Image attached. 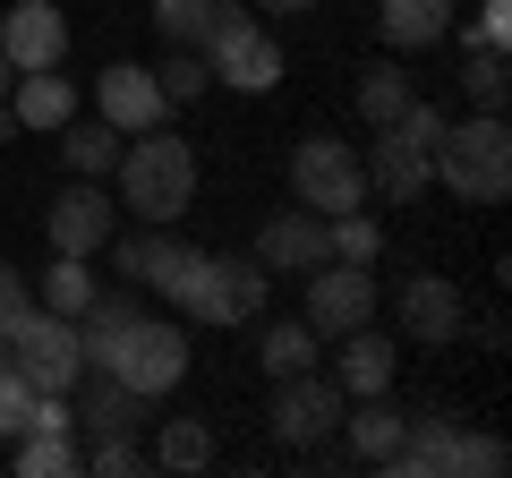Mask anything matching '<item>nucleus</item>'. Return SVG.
<instances>
[{"label": "nucleus", "mask_w": 512, "mask_h": 478, "mask_svg": "<svg viewBox=\"0 0 512 478\" xmlns=\"http://www.w3.org/2000/svg\"><path fill=\"white\" fill-rule=\"evenodd\" d=\"M9 77H18V69H9V60H0V94H9Z\"/></svg>", "instance_id": "58836bf2"}, {"label": "nucleus", "mask_w": 512, "mask_h": 478, "mask_svg": "<svg viewBox=\"0 0 512 478\" xmlns=\"http://www.w3.org/2000/svg\"><path fill=\"white\" fill-rule=\"evenodd\" d=\"M359 171H367V197H393V205H419L427 188H436L427 146H419V137H402V129H367Z\"/></svg>", "instance_id": "ddd939ff"}, {"label": "nucleus", "mask_w": 512, "mask_h": 478, "mask_svg": "<svg viewBox=\"0 0 512 478\" xmlns=\"http://www.w3.org/2000/svg\"><path fill=\"white\" fill-rule=\"evenodd\" d=\"M325 248H333V257H342V265H376L384 231H376V222H367V214H333V222H325Z\"/></svg>", "instance_id": "2f4dec72"}, {"label": "nucleus", "mask_w": 512, "mask_h": 478, "mask_svg": "<svg viewBox=\"0 0 512 478\" xmlns=\"http://www.w3.org/2000/svg\"><path fill=\"white\" fill-rule=\"evenodd\" d=\"M111 171H120V205H128V214H146V222L188 214V197H197V146L171 137V129H137Z\"/></svg>", "instance_id": "f03ea898"}, {"label": "nucleus", "mask_w": 512, "mask_h": 478, "mask_svg": "<svg viewBox=\"0 0 512 478\" xmlns=\"http://www.w3.org/2000/svg\"><path fill=\"white\" fill-rule=\"evenodd\" d=\"M265 18H308V9H325V0H256Z\"/></svg>", "instance_id": "4c0bfd02"}, {"label": "nucleus", "mask_w": 512, "mask_h": 478, "mask_svg": "<svg viewBox=\"0 0 512 478\" xmlns=\"http://www.w3.org/2000/svg\"><path fill=\"white\" fill-rule=\"evenodd\" d=\"M26 308H35V291H26V274H18V265H0V342H9V325H18Z\"/></svg>", "instance_id": "f704fd0d"}, {"label": "nucleus", "mask_w": 512, "mask_h": 478, "mask_svg": "<svg viewBox=\"0 0 512 478\" xmlns=\"http://www.w3.org/2000/svg\"><path fill=\"white\" fill-rule=\"evenodd\" d=\"M94 257H52V274H43V291H35V308H52V316H86L94 308Z\"/></svg>", "instance_id": "393cba45"}, {"label": "nucleus", "mask_w": 512, "mask_h": 478, "mask_svg": "<svg viewBox=\"0 0 512 478\" xmlns=\"http://www.w3.org/2000/svg\"><path fill=\"white\" fill-rule=\"evenodd\" d=\"M453 9L461 0H376V26L393 52H427V43L453 35Z\"/></svg>", "instance_id": "a211bd4d"}, {"label": "nucleus", "mask_w": 512, "mask_h": 478, "mask_svg": "<svg viewBox=\"0 0 512 478\" xmlns=\"http://www.w3.org/2000/svg\"><path fill=\"white\" fill-rule=\"evenodd\" d=\"M308 282V325H316V342H342V333H359V325H376V274L367 265H342V257H325L316 274H299Z\"/></svg>", "instance_id": "1a4fd4ad"}, {"label": "nucleus", "mask_w": 512, "mask_h": 478, "mask_svg": "<svg viewBox=\"0 0 512 478\" xmlns=\"http://www.w3.org/2000/svg\"><path fill=\"white\" fill-rule=\"evenodd\" d=\"M205 26H214V0H154V35L163 43H188V52H197Z\"/></svg>", "instance_id": "7c9ffc66"}, {"label": "nucleus", "mask_w": 512, "mask_h": 478, "mask_svg": "<svg viewBox=\"0 0 512 478\" xmlns=\"http://www.w3.org/2000/svg\"><path fill=\"white\" fill-rule=\"evenodd\" d=\"M0 60L9 69H60L69 60V9L60 0H18L9 18H0Z\"/></svg>", "instance_id": "9b49d317"}, {"label": "nucleus", "mask_w": 512, "mask_h": 478, "mask_svg": "<svg viewBox=\"0 0 512 478\" xmlns=\"http://www.w3.org/2000/svg\"><path fill=\"white\" fill-rule=\"evenodd\" d=\"M154 86H163V103H197V94H214V69H205V52L171 43V60L154 69Z\"/></svg>", "instance_id": "c85d7f7f"}, {"label": "nucleus", "mask_w": 512, "mask_h": 478, "mask_svg": "<svg viewBox=\"0 0 512 478\" xmlns=\"http://www.w3.org/2000/svg\"><path fill=\"white\" fill-rule=\"evenodd\" d=\"M512 43V0H487L478 9V52H504Z\"/></svg>", "instance_id": "e433bc0d"}, {"label": "nucleus", "mask_w": 512, "mask_h": 478, "mask_svg": "<svg viewBox=\"0 0 512 478\" xmlns=\"http://www.w3.org/2000/svg\"><path fill=\"white\" fill-rule=\"evenodd\" d=\"M86 470H94V478H137V470H154V453H146L137 436H103V444L86 453Z\"/></svg>", "instance_id": "473e14b6"}, {"label": "nucleus", "mask_w": 512, "mask_h": 478, "mask_svg": "<svg viewBox=\"0 0 512 478\" xmlns=\"http://www.w3.org/2000/svg\"><path fill=\"white\" fill-rule=\"evenodd\" d=\"M214 461V436H205L197 419H163V436H154V470H205Z\"/></svg>", "instance_id": "bb28decb"}, {"label": "nucleus", "mask_w": 512, "mask_h": 478, "mask_svg": "<svg viewBox=\"0 0 512 478\" xmlns=\"http://www.w3.org/2000/svg\"><path fill=\"white\" fill-rule=\"evenodd\" d=\"M342 410H350V393L333 385L325 368H299V376H274V402H265V427H274V444L308 453V444L342 436Z\"/></svg>", "instance_id": "6e6552de"}, {"label": "nucleus", "mask_w": 512, "mask_h": 478, "mask_svg": "<svg viewBox=\"0 0 512 478\" xmlns=\"http://www.w3.org/2000/svg\"><path fill=\"white\" fill-rule=\"evenodd\" d=\"M171 308H188L197 325H248L265 308V265L256 257H188V274L171 282Z\"/></svg>", "instance_id": "39448f33"}, {"label": "nucleus", "mask_w": 512, "mask_h": 478, "mask_svg": "<svg viewBox=\"0 0 512 478\" xmlns=\"http://www.w3.org/2000/svg\"><path fill=\"white\" fill-rule=\"evenodd\" d=\"M393 129H402V137H419V146H436V137H444V111L410 94V111H402V120H393Z\"/></svg>", "instance_id": "c9c22d12"}, {"label": "nucleus", "mask_w": 512, "mask_h": 478, "mask_svg": "<svg viewBox=\"0 0 512 478\" xmlns=\"http://www.w3.org/2000/svg\"><path fill=\"white\" fill-rule=\"evenodd\" d=\"M512 470V444L487 436V427H461L453 436V478H504Z\"/></svg>", "instance_id": "cd10ccee"}, {"label": "nucleus", "mask_w": 512, "mask_h": 478, "mask_svg": "<svg viewBox=\"0 0 512 478\" xmlns=\"http://www.w3.org/2000/svg\"><path fill=\"white\" fill-rule=\"evenodd\" d=\"M316 359H325V342H316L308 316H282V325L256 333V368L265 376H299V368H316Z\"/></svg>", "instance_id": "4be33fe9"}, {"label": "nucleus", "mask_w": 512, "mask_h": 478, "mask_svg": "<svg viewBox=\"0 0 512 478\" xmlns=\"http://www.w3.org/2000/svg\"><path fill=\"white\" fill-rule=\"evenodd\" d=\"M60 163L77 171V180H103L111 163H120V129H111V120H60Z\"/></svg>", "instance_id": "5701e85b"}, {"label": "nucleus", "mask_w": 512, "mask_h": 478, "mask_svg": "<svg viewBox=\"0 0 512 478\" xmlns=\"http://www.w3.org/2000/svg\"><path fill=\"white\" fill-rule=\"evenodd\" d=\"M427 171H436L461 205H504L512 197V129H504V111L444 120V137L427 146Z\"/></svg>", "instance_id": "f257e3e1"}, {"label": "nucleus", "mask_w": 512, "mask_h": 478, "mask_svg": "<svg viewBox=\"0 0 512 478\" xmlns=\"http://www.w3.org/2000/svg\"><path fill=\"white\" fill-rule=\"evenodd\" d=\"M461 94H470V111H504V94H512L504 52H470L461 60Z\"/></svg>", "instance_id": "c756f323"}, {"label": "nucleus", "mask_w": 512, "mask_h": 478, "mask_svg": "<svg viewBox=\"0 0 512 478\" xmlns=\"http://www.w3.org/2000/svg\"><path fill=\"white\" fill-rule=\"evenodd\" d=\"M205 69H214V86L231 94H274L282 86V43L274 26H256V9H239V0H214V26H205Z\"/></svg>", "instance_id": "20e7f679"}, {"label": "nucleus", "mask_w": 512, "mask_h": 478, "mask_svg": "<svg viewBox=\"0 0 512 478\" xmlns=\"http://www.w3.org/2000/svg\"><path fill=\"white\" fill-rule=\"evenodd\" d=\"M402 111H410V77L402 69H367L359 77V120H367V129H393Z\"/></svg>", "instance_id": "a878e982"}, {"label": "nucleus", "mask_w": 512, "mask_h": 478, "mask_svg": "<svg viewBox=\"0 0 512 478\" xmlns=\"http://www.w3.org/2000/svg\"><path fill=\"white\" fill-rule=\"evenodd\" d=\"M94 120H111L120 137H137V129H163L171 103H163V86H154V69H137V60H111V69L94 77Z\"/></svg>", "instance_id": "4468645a"}, {"label": "nucleus", "mask_w": 512, "mask_h": 478, "mask_svg": "<svg viewBox=\"0 0 512 478\" xmlns=\"http://www.w3.org/2000/svg\"><path fill=\"white\" fill-rule=\"evenodd\" d=\"M333 385L359 402V393H393V342L384 333H342V368H333Z\"/></svg>", "instance_id": "412c9836"}, {"label": "nucleus", "mask_w": 512, "mask_h": 478, "mask_svg": "<svg viewBox=\"0 0 512 478\" xmlns=\"http://www.w3.org/2000/svg\"><path fill=\"white\" fill-rule=\"evenodd\" d=\"M111 257H120V282H146V291H163L171 299V282L188 274V257H197V248H188V239H171V222H146V231H111Z\"/></svg>", "instance_id": "2eb2a0df"}, {"label": "nucleus", "mask_w": 512, "mask_h": 478, "mask_svg": "<svg viewBox=\"0 0 512 478\" xmlns=\"http://www.w3.org/2000/svg\"><path fill=\"white\" fill-rule=\"evenodd\" d=\"M69 410H77V427H94V436H137V427H146V393H128L120 376H103V368H86L69 385Z\"/></svg>", "instance_id": "f3484780"}, {"label": "nucleus", "mask_w": 512, "mask_h": 478, "mask_svg": "<svg viewBox=\"0 0 512 478\" xmlns=\"http://www.w3.org/2000/svg\"><path fill=\"white\" fill-rule=\"evenodd\" d=\"M9 470H18V478H77V470H86V453L69 444V427H26Z\"/></svg>", "instance_id": "b1692460"}, {"label": "nucleus", "mask_w": 512, "mask_h": 478, "mask_svg": "<svg viewBox=\"0 0 512 478\" xmlns=\"http://www.w3.org/2000/svg\"><path fill=\"white\" fill-rule=\"evenodd\" d=\"M402 427H410V410H393V393H359V410H342V436L359 461H393Z\"/></svg>", "instance_id": "6ab92c4d"}, {"label": "nucleus", "mask_w": 512, "mask_h": 478, "mask_svg": "<svg viewBox=\"0 0 512 478\" xmlns=\"http://www.w3.org/2000/svg\"><path fill=\"white\" fill-rule=\"evenodd\" d=\"M393 325H402L410 342H427V350L461 342V325H470V308H461V282H444V274H410L402 291H393Z\"/></svg>", "instance_id": "f8f14e48"}, {"label": "nucleus", "mask_w": 512, "mask_h": 478, "mask_svg": "<svg viewBox=\"0 0 512 478\" xmlns=\"http://www.w3.org/2000/svg\"><path fill=\"white\" fill-rule=\"evenodd\" d=\"M26 402H35V385H26V376L9 368V350H0V436H26Z\"/></svg>", "instance_id": "72a5a7b5"}, {"label": "nucleus", "mask_w": 512, "mask_h": 478, "mask_svg": "<svg viewBox=\"0 0 512 478\" xmlns=\"http://www.w3.org/2000/svg\"><path fill=\"white\" fill-rule=\"evenodd\" d=\"M9 111H18V129H60V120H77V86L60 69H26L9 77Z\"/></svg>", "instance_id": "aec40b11"}, {"label": "nucleus", "mask_w": 512, "mask_h": 478, "mask_svg": "<svg viewBox=\"0 0 512 478\" xmlns=\"http://www.w3.org/2000/svg\"><path fill=\"white\" fill-rule=\"evenodd\" d=\"M43 231H52V257H94V248H111V231H120V205L103 197V180H77V188L52 197Z\"/></svg>", "instance_id": "9d476101"}, {"label": "nucleus", "mask_w": 512, "mask_h": 478, "mask_svg": "<svg viewBox=\"0 0 512 478\" xmlns=\"http://www.w3.org/2000/svg\"><path fill=\"white\" fill-rule=\"evenodd\" d=\"M86 368H103V376H120L128 393L163 402V393L188 376V333L171 325V316H146V308H137V316H128V325H120V333H111V342L86 359Z\"/></svg>", "instance_id": "7ed1b4c3"}, {"label": "nucleus", "mask_w": 512, "mask_h": 478, "mask_svg": "<svg viewBox=\"0 0 512 478\" xmlns=\"http://www.w3.org/2000/svg\"><path fill=\"white\" fill-rule=\"evenodd\" d=\"M9 368L26 376L35 393H69L77 376H86V350H77V316H52V308H26L18 325H9Z\"/></svg>", "instance_id": "0eeeda50"}, {"label": "nucleus", "mask_w": 512, "mask_h": 478, "mask_svg": "<svg viewBox=\"0 0 512 478\" xmlns=\"http://www.w3.org/2000/svg\"><path fill=\"white\" fill-rule=\"evenodd\" d=\"M333 248H325V214H308V205H291V214H274L265 231H256V265L265 274H316Z\"/></svg>", "instance_id": "dca6fc26"}, {"label": "nucleus", "mask_w": 512, "mask_h": 478, "mask_svg": "<svg viewBox=\"0 0 512 478\" xmlns=\"http://www.w3.org/2000/svg\"><path fill=\"white\" fill-rule=\"evenodd\" d=\"M291 197L308 205V214H359L367 205V171H359V146H342L333 129H316V137H299L291 146Z\"/></svg>", "instance_id": "423d86ee"}]
</instances>
